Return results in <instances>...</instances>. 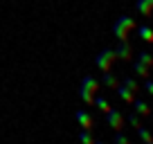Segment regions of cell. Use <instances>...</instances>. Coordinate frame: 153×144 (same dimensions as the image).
Listing matches in <instances>:
<instances>
[{
	"label": "cell",
	"instance_id": "5bb4252c",
	"mask_svg": "<svg viewBox=\"0 0 153 144\" xmlns=\"http://www.w3.org/2000/svg\"><path fill=\"white\" fill-rule=\"evenodd\" d=\"M135 131H137V135H140V140H142V142H144V144H149V142H153V135H151V131H149V128H146V126H142V124H140V126H137V128H135Z\"/></svg>",
	"mask_w": 153,
	"mask_h": 144
},
{
	"label": "cell",
	"instance_id": "44dd1931",
	"mask_svg": "<svg viewBox=\"0 0 153 144\" xmlns=\"http://www.w3.org/2000/svg\"><path fill=\"white\" fill-rule=\"evenodd\" d=\"M144 90L153 97V79H144Z\"/></svg>",
	"mask_w": 153,
	"mask_h": 144
},
{
	"label": "cell",
	"instance_id": "7a4b0ae2",
	"mask_svg": "<svg viewBox=\"0 0 153 144\" xmlns=\"http://www.w3.org/2000/svg\"><path fill=\"white\" fill-rule=\"evenodd\" d=\"M113 63H115V52H113V48H104V50L95 56V65L99 68L101 72H108L110 68H113Z\"/></svg>",
	"mask_w": 153,
	"mask_h": 144
},
{
	"label": "cell",
	"instance_id": "8992f818",
	"mask_svg": "<svg viewBox=\"0 0 153 144\" xmlns=\"http://www.w3.org/2000/svg\"><path fill=\"white\" fill-rule=\"evenodd\" d=\"M74 117H76V122H79V126H81V128H86V131H92V126H95V122H92L90 113H86V111H83V108H79Z\"/></svg>",
	"mask_w": 153,
	"mask_h": 144
},
{
	"label": "cell",
	"instance_id": "6da1fadb",
	"mask_svg": "<svg viewBox=\"0 0 153 144\" xmlns=\"http://www.w3.org/2000/svg\"><path fill=\"white\" fill-rule=\"evenodd\" d=\"M135 29V20L131 16H120V18L113 23V34L117 41H128V34Z\"/></svg>",
	"mask_w": 153,
	"mask_h": 144
},
{
	"label": "cell",
	"instance_id": "7c38bea8",
	"mask_svg": "<svg viewBox=\"0 0 153 144\" xmlns=\"http://www.w3.org/2000/svg\"><path fill=\"white\" fill-rule=\"evenodd\" d=\"M149 70H151V68H146V65H144V63H140L137 59H135V61H133V72H135V74H137L140 79H149Z\"/></svg>",
	"mask_w": 153,
	"mask_h": 144
},
{
	"label": "cell",
	"instance_id": "603a6c76",
	"mask_svg": "<svg viewBox=\"0 0 153 144\" xmlns=\"http://www.w3.org/2000/svg\"><path fill=\"white\" fill-rule=\"evenodd\" d=\"M151 54H153V43H151Z\"/></svg>",
	"mask_w": 153,
	"mask_h": 144
},
{
	"label": "cell",
	"instance_id": "ffe728a7",
	"mask_svg": "<svg viewBox=\"0 0 153 144\" xmlns=\"http://www.w3.org/2000/svg\"><path fill=\"white\" fill-rule=\"evenodd\" d=\"M126 122H128L131 126H135V128H137V126L142 124V122H140V115H137V113H131V115L126 117Z\"/></svg>",
	"mask_w": 153,
	"mask_h": 144
},
{
	"label": "cell",
	"instance_id": "5b68a950",
	"mask_svg": "<svg viewBox=\"0 0 153 144\" xmlns=\"http://www.w3.org/2000/svg\"><path fill=\"white\" fill-rule=\"evenodd\" d=\"M79 88H81V90H86V92H90V95H97V90H99V79H95L92 74H88V77L81 79Z\"/></svg>",
	"mask_w": 153,
	"mask_h": 144
},
{
	"label": "cell",
	"instance_id": "4fadbf2b",
	"mask_svg": "<svg viewBox=\"0 0 153 144\" xmlns=\"http://www.w3.org/2000/svg\"><path fill=\"white\" fill-rule=\"evenodd\" d=\"M137 61L144 63L146 68H153V54L146 52V50H140V52H137Z\"/></svg>",
	"mask_w": 153,
	"mask_h": 144
},
{
	"label": "cell",
	"instance_id": "9c48e42d",
	"mask_svg": "<svg viewBox=\"0 0 153 144\" xmlns=\"http://www.w3.org/2000/svg\"><path fill=\"white\" fill-rule=\"evenodd\" d=\"M133 113H137L140 117H149L151 115V106H149L144 99H137V97H135L133 99Z\"/></svg>",
	"mask_w": 153,
	"mask_h": 144
},
{
	"label": "cell",
	"instance_id": "cb8c5ba5",
	"mask_svg": "<svg viewBox=\"0 0 153 144\" xmlns=\"http://www.w3.org/2000/svg\"><path fill=\"white\" fill-rule=\"evenodd\" d=\"M149 144H153V142H149Z\"/></svg>",
	"mask_w": 153,
	"mask_h": 144
},
{
	"label": "cell",
	"instance_id": "8fae6325",
	"mask_svg": "<svg viewBox=\"0 0 153 144\" xmlns=\"http://www.w3.org/2000/svg\"><path fill=\"white\" fill-rule=\"evenodd\" d=\"M101 83H104V86L106 88H110V90H115V88H117V83H120V81H117V77H115V74H113V72H104V74H101Z\"/></svg>",
	"mask_w": 153,
	"mask_h": 144
},
{
	"label": "cell",
	"instance_id": "e0dca14e",
	"mask_svg": "<svg viewBox=\"0 0 153 144\" xmlns=\"http://www.w3.org/2000/svg\"><path fill=\"white\" fill-rule=\"evenodd\" d=\"M122 83H124L128 90H133V92L140 90V88H137V81H135V77H124V81H122Z\"/></svg>",
	"mask_w": 153,
	"mask_h": 144
},
{
	"label": "cell",
	"instance_id": "9a60e30c",
	"mask_svg": "<svg viewBox=\"0 0 153 144\" xmlns=\"http://www.w3.org/2000/svg\"><path fill=\"white\" fill-rule=\"evenodd\" d=\"M92 106H97V108H99L101 113H106V111L110 108L108 99H106V97H99V95H95V101H92Z\"/></svg>",
	"mask_w": 153,
	"mask_h": 144
},
{
	"label": "cell",
	"instance_id": "ac0fdd59",
	"mask_svg": "<svg viewBox=\"0 0 153 144\" xmlns=\"http://www.w3.org/2000/svg\"><path fill=\"white\" fill-rule=\"evenodd\" d=\"M79 97L83 99V104H86V106H92V101H95V95H90V92L81 90V88H79Z\"/></svg>",
	"mask_w": 153,
	"mask_h": 144
},
{
	"label": "cell",
	"instance_id": "d6986e66",
	"mask_svg": "<svg viewBox=\"0 0 153 144\" xmlns=\"http://www.w3.org/2000/svg\"><path fill=\"white\" fill-rule=\"evenodd\" d=\"M113 144H131V140L126 137L122 131H117V133H115V137H113Z\"/></svg>",
	"mask_w": 153,
	"mask_h": 144
},
{
	"label": "cell",
	"instance_id": "ba28073f",
	"mask_svg": "<svg viewBox=\"0 0 153 144\" xmlns=\"http://www.w3.org/2000/svg\"><path fill=\"white\" fill-rule=\"evenodd\" d=\"M115 92H117V97H120V99L124 101V104H133V99H135V92H133V90H128V88H126L124 83H117Z\"/></svg>",
	"mask_w": 153,
	"mask_h": 144
},
{
	"label": "cell",
	"instance_id": "7402d4cb",
	"mask_svg": "<svg viewBox=\"0 0 153 144\" xmlns=\"http://www.w3.org/2000/svg\"><path fill=\"white\" fill-rule=\"evenodd\" d=\"M95 144H106V142H104V140H95Z\"/></svg>",
	"mask_w": 153,
	"mask_h": 144
},
{
	"label": "cell",
	"instance_id": "277c9868",
	"mask_svg": "<svg viewBox=\"0 0 153 144\" xmlns=\"http://www.w3.org/2000/svg\"><path fill=\"white\" fill-rule=\"evenodd\" d=\"M115 59H122V61H133V48L128 45V41H117V45L113 48Z\"/></svg>",
	"mask_w": 153,
	"mask_h": 144
},
{
	"label": "cell",
	"instance_id": "3957f363",
	"mask_svg": "<svg viewBox=\"0 0 153 144\" xmlns=\"http://www.w3.org/2000/svg\"><path fill=\"white\" fill-rule=\"evenodd\" d=\"M104 115H106V124H108L110 128H115V131H122V128H124L126 117L122 115V113L117 111V108H113V106H110V108L104 113Z\"/></svg>",
	"mask_w": 153,
	"mask_h": 144
},
{
	"label": "cell",
	"instance_id": "2e32d148",
	"mask_svg": "<svg viewBox=\"0 0 153 144\" xmlns=\"http://www.w3.org/2000/svg\"><path fill=\"white\" fill-rule=\"evenodd\" d=\"M79 142H81V144H95V137H92L90 131L81 128V131H79Z\"/></svg>",
	"mask_w": 153,
	"mask_h": 144
},
{
	"label": "cell",
	"instance_id": "30bf717a",
	"mask_svg": "<svg viewBox=\"0 0 153 144\" xmlns=\"http://www.w3.org/2000/svg\"><path fill=\"white\" fill-rule=\"evenodd\" d=\"M137 36L144 41V43H153V27H149V25H140V27H137Z\"/></svg>",
	"mask_w": 153,
	"mask_h": 144
},
{
	"label": "cell",
	"instance_id": "52a82bcc",
	"mask_svg": "<svg viewBox=\"0 0 153 144\" xmlns=\"http://www.w3.org/2000/svg\"><path fill=\"white\" fill-rule=\"evenodd\" d=\"M135 9L144 18H149V16H153V0H135Z\"/></svg>",
	"mask_w": 153,
	"mask_h": 144
}]
</instances>
